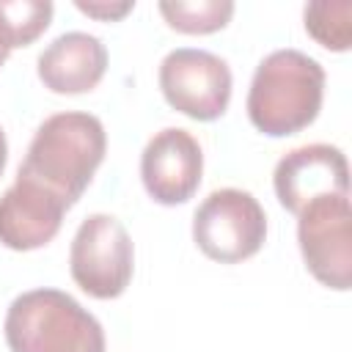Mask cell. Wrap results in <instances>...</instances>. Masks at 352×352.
Masks as SVG:
<instances>
[{
	"instance_id": "ba28073f",
	"label": "cell",
	"mask_w": 352,
	"mask_h": 352,
	"mask_svg": "<svg viewBox=\"0 0 352 352\" xmlns=\"http://www.w3.org/2000/svg\"><path fill=\"white\" fill-rule=\"evenodd\" d=\"M278 204L300 214L322 195H349V165L338 146L308 143L283 154L272 173Z\"/></svg>"
},
{
	"instance_id": "5b68a950",
	"label": "cell",
	"mask_w": 352,
	"mask_h": 352,
	"mask_svg": "<svg viewBox=\"0 0 352 352\" xmlns=\"http://www.w3.org/2000/svg\"><path fill=\"white\" fill-rule=\"evenodd\" d=\"M72 280L94 300H116L126 292L135 272V248L121 220L88 214L69 248Z\"/></svg>"
},
{
	"instance_id": "30bf717a",
	"label": "cell",
	"mask_w": 352,
	"mask_h": 352,
	"mask_svg": "<svg viewBox=\"0 0 352 352\" xmlns=\"http://www.w3.org/2000/svg\"><path fill=\"white\" fill-rule=\"evenodd\" d=\"M69 206L36 184L33 179L16 173L14 184L0 195V245L8 250H36L55 239Z\"/></svg>"
},
{
	"instance_id": "4fadbf2b",
	"label": "cell",
	"mask_w": 352,
	"mask_h": 352,
	"mask_svg": "<svg viewBox=\"0 0 352 352\" xmlns=\"http://www.w3.org/2000/svg\"><path fill=\"white\" fill-rule=\"evenodd\" d=\"M302 19H305L308 36L324 50L346 52L352 47V3L349 0L308 3L302 11Z\"/></svg>"
},
{
	"instance_id": "8fae6325",
	"label": "cell",
	"mask_w": 352,
	"mask_h": 352,
	"mask_svg": "<svg viewBox=\"0 0 352 352\" xmlns=\"http://www.w3.org/2000/svg\"><path fill=\"white\" fill-rule=\"evenodd\" d=\"M38 80L52 94L77 96L94 91L104 72H107V47L82 30H69L52 38L38 60H36Z\"/></svg>"
},
{
	"instance_id": "7c38bea8",
	"label": "cell",
	"mask_w": 352,
	"mask_h": 352,
	"mask_svg": "<svg viewBox=\"0 0 352 352\" xmlns=\"http://www.w3.org/2000/svg\"><path fill=\"white\" fill-rule=\"evenodd\" d=\"M160 14L168 28L187 36H206L223 30L234 16L231 0H162Z\"/></svg>"
},
{
	"instance_id": "5bb4252c",
	"label": "cell",
	"mask_w": 352,
	"mask_h": 352,
	"mask_svg": "<svg viewBox=\"0 0 352 352\" xmlns=\"http://www.w3.org/2000/svg\"><path fill=\"white\" fill-rule=\"evenodd\" d=\"M52 11L47 0H0V28L11 50L33 44L50 28Z\"/></svg>"
},
{
	"instance_id": "3957f363",
	"label": "cell",
	"mask_w": 352,
	"mask_h": 352,
	"mask_svg": "<svg viewBox=\"0 0 352 352\" xmlns=\"http://www.w3.org/2000/svg\"><path fill=\"white\" fill-rule=\"evenodd\" d=\"M3 333L11 352H104L99 319L60 289L14 297Z\"/></svg>"
},
{
	"instance_id": "8992f818",
	"label": "cell",
	"mask_w": 352,
	"mask_h": 352,
	"mask_svg": "<svg viewBox=\"0 0 352 352\" xmlns=\"http://www.w3.org/2000/svg\"><path fill=\"white\" fill-rule=\"evenodd\" d=\"M157 80L165 102L192 121H217L228 110L234 80L228 63L214 52L170 50L160 63Z\"/></svg>"
},
{
	"instance_id": "9c48e42d",
	"label": "cell",
	"mask_w": 352,
	"mask_h": 352,
	"mask_svg": "<svg viewBox=\"0 0 352 352\" xmlns=\"http://www.w3.org/2000/svg\"><path fill=\"white\" fill-rule=\"evenodd\" d=\"M201 143L182 126H165L154 132V138H148L140 154L143 187L162 206L187 204L201 184Z\"/></svg>"
},
{
	"instance_id": "9a60e30c",
	"label": "cell",
	"mask_w": 352,
	"mask_h": 352,
	"mask_svg": "<svg viewBox=\"0 0 352 352\" xmlns=\"http://www.w3.org/2000/svg\"><path fill=\"white\" fill-rule=\"evenodd\" d=\"M74 6H77V11H82L85 16H94L99 22H118L135 8L132 0H124V3H85V0H77Z\"/></svg>"
},
{
	"instance_id": "2e32d148",
	"label": "cell",
	"mask_w": 352,
	"mask_h": 352,
	"mask_svg": "<svg viewBox=\"0 0 352 352\" xmlns=\"http://www.w3.org/2000/svg\"><path fill=\"white\" fill-rule=\"evenodd\" d=\"M6 160H8V143H6V132H3V126H0V176H3V170H6Z\"/></svg>"
},
{
	"instance_id": "52a82bcc",
	"label": "cell",
	"mask_w": 352,
	"mask_h": 352,
	"mask_svg": "<svg viewBox=\"0 0 352 352\" xmlns=\"http://www.w3.org/2000/svg\"><path fill=\"white\" fill-rule=\"evenodd\" d=\"M297 242L308 272L327 289L352 286L349 195H322L297 214Z\"/></svg>"
},
{
	"instance_id": "6da1fadb",
	"label": "cell",
	"mask_w": 352,
	"mask_h": 352,
	"mask_svg": "<svg viewBox=\"0 0 352 352\" xmlns=\"http://www.w3.org/2000/svg\"><path fill=\"white\" fill-rule=\"evenodd\" d=\"M107 151V135L96 116L66 110L38 124L16 173L55 192L69 209L82 198Z\"/></svg>"
},
{
	"instance_id": "277c9868",
	"label": "cell",
	"mask_w": 352,
	"mask_h": 352,
	"mask_svg": "<svg viewBox=\"0 0 352 352\" xmlns=\"http://www.w3.org/2000/svg\"><path fill=\"white\" fill-rule=\"evenodd\" d=\"M192 239L206 258L239 264L261 250L267 239V214L248 190L223 187L209 192L195 209Z\"/></svg>"
},
{
	"instance_id": "e0dca14e",
	"label": "cell",
	"mask_w": 352,
	"mask_h": 352,
	"mask_svg": "<svg viewBox=\"0 0 352 352\" xmlns=\"http://www.w3.org/2000/svg\"><path fill=\"white\" fill-rule=\"evenodd\" d=\"M8 55H11V44H8V38H6V33L0 28V66L8 60Z\"/></svg>"
},
{
	"instance_id": "7a4b0ae2",
	"label": "cell",
	"mask_w": 352,
	"mask_h": 352,
	"mask_svg": "<svg viewBox=\"0 0 352 352\" xmlns=\"http://www.w3.org/2000/svg\"><path fill=\"white\" fill-rule=\"evenodd\" d=\"M324 99V69L300 50H275L253 72L248 118L267 138L297 135L311 126Z\"/></svg>"
}]
</instances>
